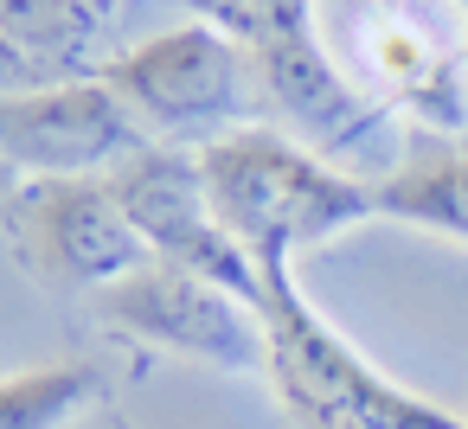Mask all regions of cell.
Wrapping results in <instances>:
<instances>
[{
	"mask_svg": "<svg viewBox=\"0 0 468 429\" xmlns=\"http://www.w3.org/2000/svg\"><path fill=\"white\" fill-rule=\"evenodd\" d=\"M97 78L129 103V116L148 129V141H167V148H206V141L244 129L250 90H257L244 39L218 20L167 26V33L103 58Z\"/></svg>",
	"mask_w": 468,
	"mask_h": 429,
	"instance_id": "cell-4",
	"label": "cell"
},
{
	"mask_svg": "<svg viewBox=\"0 0 468 429\" xmlns=\"http://www.w3.org/2000/svg\"><path fill=\"white\" fill-rule=\"evenodd\" d=\"M90 397H97V371L78 359L7 371L0 378V429H65Z\"/></svg>",
	"mask_w": 468,
	"mask_h": 429,
	"instance_id": "cell-11",
	"label": "cell"
},
{
	"mask_svg": "<svg viewBox=\"0 0 468 429\" xmlns=\"http://www.w3.org/2000/svg\"><path fill=\"white\" fill-rule=\"evenodd\" d=\"M263 333H270V384L295 429H468V416L404 391L385 378L346 333L321 320L302 295L295 269H263Z\"/></svg>",
	"mask_w": 468,
	"mask_h": 429,
	"instance_id": "cell-3",
	"label": "cell"
},
{
	"mask_svg": "<svg viewBox=\"0 0 468 429\" xmlns=\"http://www.w3.org/2000/svg\"><path fill=\"white\" fill-rule=\"evenodd\" d=\"M455 14H462V20H468V0H455Z\"/></svg>",
	"mask_w": 468,
	"mask_h": 429,
	"instance_id": "cell-13",
	"label": "cell"
},
{
	"mask_svg": "<svg viewBox=\"0 0 468 429\" xmlns=\"http://www.w3.org/2000/svg\"><path fill=\"white\" fill-rule=\"evenodd\" d=\"M148 141L129 103L103 78H65L0 97V161L27 180H84L110 173Z\"/></svg>",
	"mask_w": 468,
	"mask_h": 429,
	"instance_id": "cell-8",
	"label": "cell"
},
{
	"mask_svg": "<svg viewBox=\"0 0 468 429\" xmlns=\"http://www.w3.org/2000/svg\"><path fill=\"white\" fill-rule=\"evenodd\" d=\"M97 320L135 346H154L167 359L206 365V371H231V378H263L270 371V333H263V308L167 263V256H142L135 269H122L110 288L90 295Z\"/></svg>",
	"mask_w": 468,
	"mask_h": 429,
	"instance_id": "cell-5",
	"label": "cell"
},
{
	"mask_svg": "<svg viewBox=\"0 0 468 429\" xmlns=\"http://www.w3.org/2000/svg\"><path fill=\"white\" fill-rule=\"evenodd\" d=\"M0 225H7V244L20 256V269L39 288H58V295H97L148 256L122 199H116V186H110V173L20 180Z\"/></svg>",
	"mask_w": 468,
	"mask_h": 429,
	"instance_id": "cell-6",
	"label": "cell"
},
{
	"mask_svg": "<svg viewBox=\"0 0 468 429\" xmlns=\"http://www.w3.org/2000/svg\"><path fill=\"white\" fill-rule=\"evenodd\" d=\"M97 7H103V14H110V7H116V0H97Z\"/></svg>",
	"mask_w": 468,
	"mask_h": 429,
	"instance_id": "cell-14",
	"label": "cell"
},
{
	"mask_svg": "<svg viewBox=\"0 0 468 429\" xmlns=\"http://www.w3.org/2000/svg\"><path fill=\"white\" fill-rule=\"evenodd\" d=\"M0 39L20 52V65L39 84L103 71V58H97L103 7L97 0H0Z\"/></svg>",
	"mask_w": 468,
	"mask_h": 429,
	"instance_id": "cell-10",
	"label": "cell"
},
{
	"mask_svg": "<svg viewBox=\"0 0 468 429\" xmlns=\"http://www.w3.org/2000/svg\"><path fill=\"white\" fill-rule=\"evenodd\" d=\"M225 26L250 52L257 97L276 116L270 129H282L308 154L334 161L340 173H353V167L391 173L398 167V154H404L398 116L321 46L314 0H231V20Z\"/></svg>",
	"mask_w": 468,
	"mask_h": 429,
	"instance_id": "cell-2",
	"label": "cell"
},
{
	"mask_svg": "<svg viewBox=\"0 0 468 429\" xmlns=\"http://www.w3.org/2000/svg\"><path fill=\"white\" fill-rule=\"evenodd\" d=\"M110 186L142 237L148 256H167L244 301H263V269L250 263V250L218 225L212 199H206V173H199V148H167V141H142L129 161L110 167Z\"/></svg>",
	"mask_w": 468,
	"mask_h": 429,
	"instance_id": "cell-7",
	"label": "cell"
},
{
	"mask_svg": "<svg viewBox=\"0 0 468 429\" xmlns=\"http://www.w3.org/2000/svg\"><path fill=\"white\" fill-rule=\"evenodd\" d=\"M372 205L391 225L468 244V135H430V129H417L404 141L398 167L372 180Z\"/></svg>",
	"mask_w": 468,
	"mask_h": 429,
	"instance_id": "cell-9",
	"label": "cell"
},
{
	"mask_svg": "<svg viewBox=\"0 0 468 429\" xmlns=\"http://www.w3.org/2000/svg\"><path fill=\"white\" fill-rule=\"evenodd\" d=\"M206 199L218 225L250 250L257 269H302V256L327 250L353 225H372V180L340 173L270 122H244L199 148Z\"/></svg>",
	"mask_w": 468,
	"mask_h": 429,
	"instance_id": "cell-1",
	"label": "cell"
},
{
	"mask_svg": "<svg viewBox=\"0 0 468 429\" xmlns=\"http://www.w3.org/2000/svg\"><path fill=\"white\" fill-rule=\"evenodd\" d=\"M33 84H39V78L20 65V52H14L7 39H0V97H14V90H33Z\"/></svg>",
	"mask_w": 468,
	"mask_h": 429,
	"instance_id": "cell-12",
	"label": "cell"
}]
</instances>
